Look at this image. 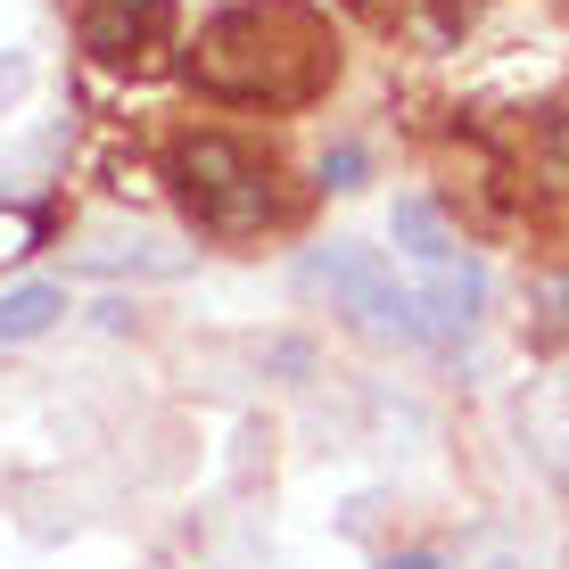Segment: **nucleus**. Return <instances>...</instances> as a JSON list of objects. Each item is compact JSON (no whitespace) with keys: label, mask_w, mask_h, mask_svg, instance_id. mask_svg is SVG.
<instances>
[{"label":"nucleus","mask_w":569,"mask_h":569,"mask_svg":"<svg viewBox=\"0 0 569 569\" xmlns=\"http://www.w3.org/2000/svg\"><path fill=\"white\" fill-rule=\"evenodd\" d=\"M339 74L330 26L306 0H248L199 26L190 42V83L214 100H248V108H298Z\"/></svg>","instance_id":"1"},{"label":"nucleus","mask_w":569,"mask_h":569,"mask_svg":"<svg viewBox=\"0 0 569 569\" xmlns=\"http://www.w3.org/2000/svg\"><path fill=\"white\" fill-rule=\"evenodd\" d=\"M388 240H397V264H405L413 306H421L429 347H462L470 330H479V306H487L479 257L455 240V223H446L429 199H397V214H388Z\"/></svg>","instance_id":"2"},{"label":"nucleus","mask_w":569,"mask_h":569,"mask_svg":"<svg viewBox=\"0 0 569 569\" xmlns=\"http://www.w3.org/2000/svg\"><path fill=\"white\" fill-rule=\"evenodd\" d=\"M173 190H182V207L199 214V231H223V240H240V231H264L272 214H281V190H272V157L231 141V132H182L166 157Z\"/></svg>","instance_id":"3"},{"label":"nucleus","mask_w":569,"mask_h":569,"mask_svg":"<svg viewBox=\"0 0 569 569\" xmlns=\"http://www.w3.org/2000/svg\"><path fill=\"white\" fill-rule=\"evenodd\" d=\"M298 289L330 298V313H347V322L371 330V339L429 347L413 289H405V281H397V264H388L380 248H363V240H330V248H313V257L298 264Z\"/></svg>","instance_id":"4"},{"label":"nucleus","mask_w":569,"mask_h":569,"mask_svg":"<svg viewBox=\"0 0 569 569\" xmlns=\"http://www.w3.org/2000/svg\"><path fill=\"white\" fill-rule=\"evenodd\" d=\"M74 264L83 272H141V281H173V272L199 264V248H182L157 223H91L74 240Z\"/></svg>","instance_id":"5"},{"label":"nucleus","mask_w":569,"mask_h":569,"mask_svg":"<svg viewBox=\"0 0 569 569\" xmlns=\"http://www.w3.org/2000/svg\"><path fill=\"white\" fill-rule=\"evenodd\" d=\"M166 9L173 0H91L83 9V50L108 58V67H124V58H141L157 33H166Z\"/></svg>","instance_id":"6"},{"label":"nucleus","mask_w":569,"mask_h":569,"mask_svg":"<svg viewBox=\"0 0 569 569\" xmlns=\"http://www.w3.org/2000/svg\"><path fill=\"white\" fill-rule=\"evenodd\" d=\"M58 313H67V289L26 281V289H9V298H0V339H42Z\"/></svg>","instance_id":"7"},{"label":"nucleus","mask_w":569,"mask_h":569,"mask_svg":"<svg viewBox=\"0 0 569 569\" xmlns=\"http://www.w3.org/2000/svg\"><path fill=\"white\" fill-rule=\"evenodd\" d=\"M33 240H42V214H26V207H0V264H17Z\"/></svg>","instance_id":"8"},{"label":"nucleus","mask_w":569,"mask_h":569,"mask_svg":"<svg viewBox=\"0 0 569 569\" xmlns=\"http://www.w3.org/2000/svg\"><path fill=\"white\" fill-rule=\"evenodd\" d=\"M462 569H520V553H512V537H503V528H479V537L462 545Z\"/></svg>","instance_id":"9"},{"label":"nucleus","mask_w":569,"mask_h":569,"mask_svg":"<svg viewBox=\"0 0 569 569\" xmlns=\"http://www.w3.org/2000/svg\"><path fill=\"white\" fill-rule=\"evenodd\" d=\"M322 182H330V190H356V182H363V149H330V157H322Z\"/></svg>","instance_id":"10"},{"label":"nucleus","mask_w":569,"mask_h":569,"mask_svg":"<svg viewBox=\"0 0 569 569\" xmlns=\"http://www.w3.org/2000/svg\"><path fill=\"white\" fill-rule=\"evenodd\" d=\"M17 91H26V58H9V67H0V108H9Z\"/></svg>","instance_id":"11"},{"label":"nucleus","mask_w":569,"mask_h":569,"mask_svg":"<svg viewBox=\"0 0 569 569\" xmlns=\"http://www.w3.org/2000/svg\"><path fill=\"white\" fill-rule=\"evenodd\" d=\"M380 569H438V561H429V553H388Z\"/></svg>","instance_id":"12"}]
</instances>
